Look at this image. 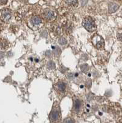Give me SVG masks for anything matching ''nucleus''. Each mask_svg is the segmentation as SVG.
Wrapping results in <instances>:
<instances>
[{
    "instance_id": "nucleus-10",
    "label": "nucleus",
    "mask_w": 122,
    "mask_h": 123,
    "mask_svg": "<svg viewBox=\"0 0 122 123\" xmlns=\"http://www.w3.org/2000/svg\"><path fill=\"white\" fill-rule=\"evenodd\" d=\"M66 2L70 6H77L78 0H66Z\"/></svg>"
},
{
    "instance_id": "nucleus-9",
    "label": "nucleus",
    "mask_w": 122,
    "mask_h": 123,
    "mask_svg": "<svg viewBox=\"0 0 122 123\" xmlns=\"http://www.w3.org/2000/svg\"><path fill=\"white\" fill-rule=\"evenodd\" d=\"M66 88V86L64 83L60 82V83H58V89L59 91H61V92H64V91H65Z\"/></svg>"
},
{
    "instance_id": "nucleus-19",
    "label": "nucleus",
    "mask_w": 122,
    "mask_h": 123,
    "mask_svg": "<svg viewBox=\"0 0 122 123\" xmlns=\"http://www.w3.org/2000/svg\"><path fill=\"white\" fill-rule=\"evenodd\" d=\"M118 39H119L120 41H122V33L118 34Z\"/></svg>"
},
{
    "instance_id": "nucleus-2",
    "label": "nucleus",
    "mask_w": 122,
    "mask_h": 123,
    "mask_svg": "<svg viewBox=\"0 0 122 123\" xmlns=\"http://www.w3.org/2000/svg\"><path fill=\"white\" fill-rule=\"evenodd\" d=\"M92 41L93 43V45L96 49L101 50L104 48V42L103 38L99 36V35H95L93 38H92Z\"/></svg>"
},
{
    "instance_id": "nucleus-15",
    "label": "nucleus",
    "mask_w": 122,
    "mask_h": 123,
    "mask_svg": "<svg viewBox=\"0 0 122 123\" xmlns=\"http://www.w3.org/2000/svg\"><path fill=\"white\" fill-rule=\"evenodd\" d=\"M1 46L3 47V48H5L6 47V46H7V41H6V40H3L1 41Z\"/></svg>"
},
{
    "instance_id": "nucleus-20",
    "label": "nucleus",
    "mask_w": 122,
    "mask_h": 123,
    "mask_svg": "<svg viewBox=\"0 0 122 123\" xmlns=\"http://www.w3.org/2000/svg\"><path fill=\"white\" fill-rule=\"evenodd\" d=\"M42 35L44 37H46L47 35H48V33L46 32V31H43V32H42Z\"/></svg>"
},
{
    "instance_id": "nucleus-7",
    "label": "nucleus",
    "mask_w": 122,
    "mask_h": 123,
    "mask_svg": "<svg viewBox=\"0 0 122 123\" xmlns=\"http://www.w3.org/2000/svg\"><path fill=\"white\" fill-rule=\"evenodd\" d=\"M119 6L117 4H115L114 3H110L109 5V12L110 13H113L114 12H115L116 10L118 9Z\"/></svg>"
},
{
    "instance_id": "nucleus-22",
    "label": "nucleus",
    "mask_w": 122,
    "mask_h": 123,
    "mask_svg": "<svg viewBox=\"0 0 122 123\" xmlns=\"http://www.w3.org/2000/svg\"><path fill=\"white\" fill-rule=\"evenodd\" d=\"M3 57H4V53L3 52H0V59H1V58H3Z\"/></svg>"
},
{
    "instance_id": "nucleus-18",
    "label": "nucleus",
    "mask_w": 122,
    "mask_h": 123,
    "mask_svg": "<svg viewBox=\"0 0 122 123\" xmlns=\"http://www.w3.org/2000/svg\"><path fill=\"white\" fill-rule=\"evenodd\" d=\"M46 54V55H47V56H48V57H50L52 55V53L50 50H47Z\"/></svg>"
},
{
    "instance_id": "nucleus-21",
    "label": "nucleus",
    "mask_w": 122,
    "mask_h": 123,
    "mask_svg": "<svg viewBox=\"0 0 122 123\" xmlns=\"http://www.w3.org/2000/svg\"><path fill=\"white\" fill-rule=\"evenodd\" d=\"M81 1H82V6H84L85 4L87 3V0H81Z\"/></svg>"
},
{
    "instance_id": "nucleus-12",
    "label": "nucleus",
    "mask_w": 122,
    "mask_h": 123,
    "mask_svg": "<svg viewBox=\"0 0 122 123\" xmlns=\"http://www.w3.org/2000/svg\"><path fill=\"white\" fill-rule=\"evenodd\" d=\"M81 70H82L83 72H85H85L88 71L89 67L87 64H84V65H82L81 66Z\"/></svg>"
},
{
    "instance_id": "nucleus-11",
    "label": "nucleus",
    "mask_w": 122,
    "mask_h": 123,
    "mask_svg": "<svg viewBox=\"0 0 122 123\" xmlns=\"http://www.w3.org/2000/svg\"><path fill=\"white\" fill-rule=\"evenodd\" d=\"M47 67L49 69H54L55 68V64L53 61H49L47 63Z\"/></svg>"
},
{
    "instance_id": "nucleus-8",
    "label": "nucleus",
    "mask_w": 122,
    "mask_h": 123,
    "mask_svg": "<svg viewBox=\"0 0 122 123\" xmlns=\"http://www.w3.org/2000/svg\"><path fill=\"white\" fill-rule=\"evenodd\" d=\"M41 18L39 16H37V15L33 16L31 18V22L35 25H39L41 23Z\"/></svg>"
},
{
    "instance_id": "nucleus-6",
    "label": "nucleus",
    "mask_w": 122,
    "mask_h": 123,
    "mask_svg": "<svg viewBox=\"0 0 122 123\" xmlns=\"http://www.w3.org/2000/svg\"><path fill=\"white\" fill-rule=\"evenodd\" d=\"M44 17L47 20H52L54 18V12L50 9H46L44 12Z\"/></svg>"
},
{
    "instance_id": "nucleus-1",
    "label": "nucleus",
    "mask_w": 122,
    "mask_h": 123,
    "mask_svg": "<svg viewBox=\"0 0 122 123\" xmlns=\"http://www.w3.org/2000/svg\"><path fill=\"white\" fill-rule=\"evenodd\" d=\"M83 26L84 28L88 30L90 32L93 31L94 30L96 29V25H95V22H94V20L90 17H87L83 19Z\"/></svg>"
},
{
    "instance_id": "nucleus-13",
    "label": "nucleus",
    "mask_w": 122,
    "mask_h": 123,
    "mask_svg": "<svg viewBox=\"0 0 122 123\" xmlns=\"http://www.w3.org/2000/svg\"><path fill=\"white\" fill-rule=\"evenodd\" d=\"M59 43H60L61 45L66 44L67 43L66 39L64 38H63V37H61V38L59 39Z\"/></svg>"
},
{
    "instance_id": "nucleus-5",
    "label": "nucleus",
    "mask_w": 122,
    "mask_h": 123,
    "mask_svg": "<svg viewBox=\"0 0 122 123\" xmlns=\"http://www.w3.org/2000/svg\"><path fill=\"white\" fill-rule=\"evenodd\" d=\"M82 102L79 98H76L74 100V110L76 113H78L81 110V107H82Z\"/></svg>"
},
{
    "instance_id": "nucleus-17",
    "label": "nucleus",
    "mask_w": 122,
    "mask_h": 123,
    "mask_svg": "<svg viewBox=\"0 0 122 123\" xmlns=\"http://www.w3.org/2000/svg\"><path fill=\"white\" fill-rule=\"evenodd\" d=\"M8 0H0V4L1 5H4V4H7Z\"/></svg>"
},
{
    "instance_id": "nucleus-4",
    "label": "nucleus",
    "mask_w": 122,
    "mask_h": 123,
    "mask_svg": "<svg viewBox=\"0 0 122 123\" xmlns=\"http://www.w3.org/2000/svg\"><path fill=\"white\" fill-rule=\"evenodd\" d=\"M60 117V111L59 110L57 109V108H55L52 110L51 113L49 116V118H50V121L52 123H57Z\"/></svg>"
},
{
    "instance_id": "nucleus-14",
    "label": "nucleus",
    "mask_w": 122,
    "mask_h": 123,
    "mask_svg": "<svg viewBox=\"0 0 122 123\" xmlns=\"http://www.w3.org/2000/svg\"><path fill=\"white\" fill-rule=\"evenodd\" d=\"M52 49H53V54L55 56L58 55L60 52V49L59 48H55V47H52Z\"/></svg>"
},
{
    "instance_id": "nucleus-3",
    "label": "nucleus",
    "mask_w": 122,
    "mask_h": 123,
    "mask_svg": "<svg viewBox=\"0 0 122 123\" xmlns=\"http://www.w3.org/2000/svg\"><path fill=\"white\" fill-rule=\"evenodd\" d=\"M11 11L9 9L4 8L0 10V19L4 22H8L11 18Z\"/></svg>"
},
{
    "instance_id": "nucleus-16",
    "label": "nucleus",
    "mask_w": 122,
    "mask_h": 123,
    "mask_svg": "<svg viewBox=\"0 0 122 123\" xmlns=\"http://www.w3.org/2000/svg\"><path fill=\"white\" fill-rule=\"evenodd\" d=\"M64 123H75L74 121L71 118H68L64 121Z\"/></svg>"
}]
</instances>
